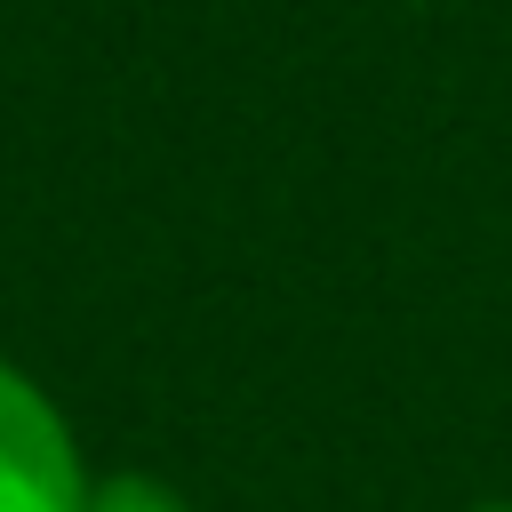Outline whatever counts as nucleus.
Instances as JSON below:
<instances>
[{
    "mask_svg": "<svg viewBox=\"0 0 512 512\" xmlns=\"http://www.w3.org/2000/svg\"><path fill=\"white\" fill-rule=\"evenodd\" d=\"M472 512H512V496H496V504H472Z\"/></svg>",
    "mask_w": 512,
    "mask_h": 512,
    "instance_id": "obj_3",
    "label": "nucleus"
},
{
    "mask_svg": "<svg viewBox=\"0 0 512 512\" xmlns=\"http://www.w3.org/2000/svg\"><path fill=\"white\" fill-rule=\"evenodd\" d=\"M88 464L40 376L0 360V512H80Z\"/></svg>",
    "mask_w": 512,
    "mask_h": 512,
    "instance_id": "obj_1",
    "label": "nucleus"
},
{
    "mask_svg": "<svg viewBox=\"0 0 512 512\" xmlns=\"http://www.w3.org/2000/svg\"><path fill=\"white\" fill-rule=\"evenodd\" d=\"M80 512H192V496L152 480V472H104V480H88Z\"/></svg>",
    "mask_w": 512,
    "mask_h": 512,
    "instance_id": "obj_2",
    "label": "nucleus"
}]
</instances>
